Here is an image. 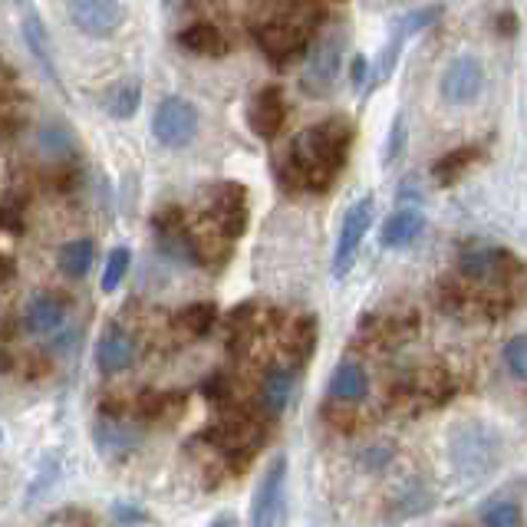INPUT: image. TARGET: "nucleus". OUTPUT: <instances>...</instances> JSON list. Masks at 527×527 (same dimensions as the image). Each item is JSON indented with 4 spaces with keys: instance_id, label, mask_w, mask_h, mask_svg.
Masks as SVG:
<instances>
[{
    "instance_id": "7c9ffc66",
    "label": "nucleus",
    "mask_w": 527,
    "mask_h": 527,
    "mask_svg": "<svg viewBox=\"0 0 527 527\" xmlns=\"http://www.w3.org/2000/svg\"><path fill=\"white\" fill-rule=\"evenodd\" d=\"M406 136H409V126H406V116L399 112V116L392 119L389 142H386V152H383V162H386V165H392L402 152H406Z\"/></svg>"
},
{
    "instance_id": "1a4fd4ad",
    "label": "nucleus",
    "mask_w": 527,
    "mask_h": 527,
    "mask_svg": "<svg viewBox=\"0 0 527 527\" xmlns=\"http://www.w3.org/2000/svg\"><path fill=\"white\" fill-rule=\"evenodd\" d=\"M448 452H452L455 465L462 468L468 475H481V472H491L501 455V445L495 435H485V429L475 422L462 425V429L455 432L452 445H448Z\"/></svg>"
},
{
    "instance_id": "2eb2a0df",
    "label": "nucleus",
    "mask_w": 527,
    "mask_h": 527,
    "mask_svg": "<svg viewBox=\"0 0 527 527\" xmlns=\"http://www.w3.org/2000/svg\"><path fill=\"white\" fill-rule=\"evenodd\" d=\"M425 231V215L416 208H399L392 211L386 218L383 231H379V241H383V248L389 251H399V248H409V244H416Z\"/></svg>"
},
{
    "instance_id": "dca6fc26",
    "label": "nucleus",
    "mask_w": 527,
    "mask_h": 527,
    "mask_svg": "<svg viewBox=\"0 0 527 527\" xmlns=\"http://www.w3.org/2000/svg\"><path fill=\"white\" fill-rule=\"evenodd\" d=\"M294 379H297V369H290V366L267 369V376L261 383V409L267 419L284 416V409L290 406V396H294Z\"/></svg>"
},
{
    "instance_id": "72a5a7b5",
    "label": "nucleus",
    "mask_w": 527,
    "mask_h": 527,
    "mask_svg": "<svg viewBox=\"0 0 527 527\" xmlns=\"http://www.w3.org/2000/svg\"><path fill=\"white\" fill-rule=\"evenodd\" d=\"M112 518L122 527H139V524H149V511L136 508V504H112Z\"/></svg>"
},
{
    "instance_id": "ea45409f",
    "label": "nucleus",
    "mask_w": 527,
    "mask_h": 527,
    "mask_svg": "<svg viewBox=\"0 0 527 527\" xmlns=\"http://www.w3.org/2000/svg\"><path fill=\"white\" fill-rule=\"evenodd\" d=\"M0 442H4V429H0Z\"/></svg>"
},
{
    "instance_id": "9d476101",
    "label": "nucleus",
    "mask_w": 527,
    "mask_h": 527,
    "mask_svg": "<svg viewBox=\"0 0 527 527\" xmlns=\"http://www.w3.org/2000/svg\"><path fill=\"white\" fill-rule=\"evenodd\" d=\"M66 10H70L73 27L96 40H109L126 24L122 0H66Z\"/></svg>"
},
{
    "instance_id": "423d86ee",
    "label": "nucleus",
    "mask_w": 527,
    "mask_h": 527,
    "mask_svg": "<svg viewBox=\"0 0 527 527\" xmlns=\"http://www.w3.org/2000/svg\"><path fill=\"white\" fill-rule=\"evenodd\" d=\"M198 136V106L185 96H165L152 112V139L162 149H188Z\"/></svg>"
},
{
    "instance_id": "2f4dec72",
    "label": "nucleus",
    "mask_w": 527,
    "mask_h": 527,
    "mask_svg": "<svg viewBox=\"0 0 527 527\" xmlns=\"http://www.w3.org/2000/svg\"><path fill=\"white\" fill-rule=\"evenodd\" d=\"M201 396H205L211 406H224L231 396V383H228V376L224 373H215V376H208L205 383H201Z\"/></svg>"
},
{
    "instance_id": "e433bc0d",
    "label": "nucleus",
    "mask_w": 527,
    "mask_h": 527,
    "mask_svg": "<svg viewBox=\"0 0 527 527\" xmlns=\"http://www.w3.org/2000/svg\"><path fill=\"white\" fill-rule=\"evenodd\" d=\"M350 80H353V86H363V83H369V60H366V56H353Z\"/></svg>"
},
{
    "instance_id": "b1692460",
    "label": "nucleus",
    "mask_w": 527,
    "mask_h": 527,
    "mask_svg": "<svg viewBox=\"0 0 527 527\" xmlns=\"http://www.w3.org/2000/svg\"><path fill=\"white\" fill-rule=\"evenodd\" d=\"M93 257H96V244L89 241V238H73V241H66L60 254H56V264H60V271L66 277H73V280H80L89 274V267H93Z\"/></svg>"
},
{
    "instance_id": "9b49d317",
    "label": "nucleus",
    "mask_w": 527,
    "mask_h": 527,
    "mask_svg": "<svg viewBox=\"0 0 527 527\" xmlns=\"http://www.w3.org/2000/svg\"><path fill=\"white\" fill-rule=\"evenodd\" d=\"M485 89V66H481L478 56H455L452 63L442 70L439 80V93L448 106H468L475 103Z\"/></svg>"
},
{
    "instance_id": "c756f323",
    "label": "nucleus",
    "mask_w": 527,
    "mask_h": 527,
    "mask_svg": "<svg viewBox=\"0 0 527 527\" xmlns=\"http://www.w3.org/2000/svg\"><path fill=\"white\" fill-rule=\"evenodd\" d=\"M24 198H4L0 201V228L10 234H24Z\"/></svg>"
},
{
    "instance_id": "6e6552de",
    "label": "nucleus",
    "mask_w": 527,
    "mask_h": 527,
    "mask_svg": "<svg viewBox=\"0 0 527 527\" xmlns=\"http://www.w3.org/2000/svg\"><path fill=\"white\" fill-rule=\"evenodd\" d=\"M373 215H376L373 195H366L356 201V205L346 208L343 224H340V238H336V251H333V277L336 280H343L353 271L356 254H360L366 234H369V228H373Z\"/></svg>"
},
{
    "instance_id": "f8f14e48",
    "label": "nucleus",
    "mask_w": 527,
    "mask_h": 527,
    "mask_svg": "<svg viewBox=\"0 0 527 527\" xmlns=\"http://www.w3.org/2000/svg\"><path fill=\"white\" fill-rule=\"evenodd\" d=\"M287 122V96L280 86H264L257 89L251 106H248V126L257 139L274 142L280 132H284Z\"/></svg>"
},
{
    "instance_id": "0eeeda50",
    "label": "nucleus",
    "mask_w": 527,
    "mask_h": 527,
    "mask_svg": "<svg viewBox=\"0 0 527 527\" xmlns=\"http://www.w3.org/2000/svg\"><path fill=\"white\" fill-rule=\"evenodd\" d=\"M287 518V455L267 462L251 501V527H284Z\"/></svg>"
},
{
    "instance_id": "5701e85b",
    "label": "nucleus",
    "mask_w": 527,
    "mask_h": 527,
    "mask_svg": "<svg viewBox=\"0 0 527 527\" xmlns=\"http://www.w3.org/2000/svg\"><path fill=\"white\" fill-rule=\"evenodd\" d=\"M215 323H218V307L211 300H195V304H188L175 313V330H182L188 340L208 336L215 330Z\"/></svg>"
},
{
    "instance_id": "f3484780",
    "label": "nucleus",
    "mask_w": 527,
    "mask_h": 527,
    "mask_svg": "<svg viewBox=\"0 0 527 527\" xmlns=\"http://www.w3.org/2000/svg\"><path fill=\"white\" fill-rule=\"evenodd\" d=\"M317 330L320 327L313 313H300V317L290 320L284 333V353L290 360V369H300L313 356V350H317Z\"/></svg>"
},
{
    "instance_id": "7ed1b4c3",
    "label": "nucleus",
    "mask_w": 527,
    "mask_h": 527,
    "mask_svg": "<svg viewBox=\"0 0 527 527\" xmlns=\"http://www.w3.org/2000/svg\"><path fill=\"white\" fill-rule=\"evenodd\" d=\"M248 188L241 182H218L208 188L205 195V221L215 228L221 238L238 241L248 231Z\"/></svg>"
},
{
    "instance_id": "f704fd0d",
    "label": "nucleus",
    "mask_w": 527,
    "mask_h": 527,
    "mask_svg": "<svg viewBox=\"0 0 527 527\" xmlns=\"http://www.w3.org/2000/svg\"><path fill=\"white\" fill-rule=\"evenodd\" d=\"M360 462L366 468H383L392 462V448L389 445H376V448H366V452L360 455Z\"/></svg>"
},
{
    "instance_id": "39448f33",
    "label": "nucleus",
    "mask_w": 527,
    "mask_h": 527,
    "mask_svg": "<svg viewBox=\"0 0 527 527\" xmlns=\"http://www.w3.org/2000/svg\"><path fill=\"white\" fill-rule=\"evenodd\" d=\"M313 27H317L313 20H267V24L254 27V43L274 66H287L307 53Z\"/></svg>"
},
{
    "instance_id": "aec40b11",
    "label": "nucleus",
    "mask_w": 527,
    "mask_h": 527,
    "mask_svg": "<svg viewBox=\"0 0 527 527\" xmlns=\"http://www.w3.org/2000/svg\"><path fill=\"white\" fill-rule=\"evenodd\" d=\"M139 412H142V419L145 422H175L178 416L185 412V392H175V389H145L142 396H139Z\"/></svg>"
},
{
    "instance_id": "c85d7f7f",
    "label": "nucleus",
    "mask_w": 527,
    "mask_h": 527,
    "mask_svg": "<svg viewBox=\"0 0 527 527\" xmlns=\"http://www.w3.org/2000/svg\"><path fill=\"white\" fill-rule=\"evenodd\" d=\"M504 366H508V373L518 379V383H527V333L511 336V340L504 343Z\"/></svg>"
},
{
    "instance_id": "6ab92c4d",
    "label": "nucleus",
    "mask_w": 527,
    "mask_h": 527,
    "mask_svg": "<svg viewBox=\"0 0 527 527\" xmlns=\"http://www.w3.org/2000/svg\"><path fill=\"white\" fill-rule=\"evenodd\" d=\"M175 43L182 50H188V53H195V56H224L231 50V43H228V37L221 33V27H215V24H192V27H185L182 33L175 37Z\"/></svg>"
},
{
    "instance_id": "c9c22d12",
    "label": "nucleus",
    "mask_w": 527,
    "mask_h": 527,
    "mask_svg": "<svg viewBox=\"0 0 527 527\" xmlns=\"http://www.w3.org/2000/svg\"><path fill=\"white\" fill-rule=\"evenodd\" d=\"M53 524H60V527H96L93 518L83 511H63V514H53Z\"/></svg>"
},
{
    "instance_id": "473e14b6",
    "label": "nucleus",
    "mask_w": 527,
    "mask_h": 527,
    "mask_svg": "<svg viewBox=\"0 0 527 527\" xmlns=\"http://www.w3.org/2000/svg\"><path fill=\"white\" fill-rule=\"evenodd\" d=\"M17 369L24 373V379H30V383H37V379H43V376H50V360L43 353H27L24 360L17 363Z\"/></svg>"
},
{
    "instance_id": "4468645a",
    "label": "nucleus",
    "mask_w": 527,
    "mask_h": 527,
    "mask_svg": "<svg viewBox=\"0 0 527 527\" xmlns=\"http://www.w3.org/2000/svg\"><path fill=\"white\" fill-rule=\"evenodd\" d=\"M66 320V300L60 294H50V290H40L33 294L24 307V330L33 336H50L63 327Z\"/></svg>"
},
{
    "instance_id": "bb28decb",
    "label": "nucleus",
    "mask_w": 527,
    "mask_h": 527,
    "mask_svg": "<svg viewBox=\"0 0 527 527\" xmlns=\"http://www.w3.org/2000/svg\"><path fill=\"white\" fill-rule=\"evenodd\" d=\"M142 106V89L139 83H119L116 93L109 96V112L112 119H132Z\"/></svg>"
},
{
    "instance_id": "4c0bfd02",
    "label": "nucleus",
    "mask_w": 527,
    "mask_h": 527,
    "mask_svg": "<svg viewBox=\"0 0 527 527\" xmlns=\"http://www.w3.org/2000/svg\"><path fill=\"white\" fill-rule=\"evenodd\" d=\"M20 330V323L17 320H0V340H10Z\"/></svg>"
},
{
    "instance_id": "393cba45",
    "label": "nucleus",
    "mask_w": 527,
    "mask_h": 527,
    "mask_svg": "<svg viewBox=\"0 0 527 527\" xmlns=\"http://www.w3.org/2000/svg\"><path fill=\"white\" fill-rule=\"evenodd\" d=\"M40 152L53 162H70L76 152V136L63 122H47L40 129Z\"/></svg>"
},
{
    "instance_id": "f257e3e1",
    "label": "nucleus",
    "mask_w": 527,
    "mask_h": 527,
    "mask_svg": "<svg viewBox=\"0 0 527 527\" xmlns=\"http://www.w3.org/2000/svg\"><path fill=\"white\" fill-rule=\"evenodd\" d=\"M353 136V122L343 116H330L297 132V139L287 149V159L280 162V185L287 192H330L346 162H350Z\"/></svg>"
},
{
    "instance_id": "a878e982",
    "label": "nucleus",
    "mask_w": 527,
    "mask_h": 527,
    "mask_svg": "<svg viewBox=\"0 0 527 527\" xmlns=\"http://www.w3.org/2000/svg\"><path fill=\"white\" fill-rule=\"evenodd\" d=\"M521 524H524V511L511 498H501L481 511V527H521Z\"/></svg>"
},
{
    "instance_id": "f03ea898",
    "label": "nucleus",
    "mask_w": 527,
    "mask_h": 527,
    "mask_svg": "<svg viewBox=\"0 0 527 527\" xmlns=\"http://www.w3.org/2000/svg\"><path fill=\"white\" fill-rule=\"evenodd\" d=\"M458 271L472 284H491L504 290V297H518L527 290V264L504 248H465L458 254Z\"/></svg>"
},
{
    "instance_id": "a211bd4d",
    "label": "nucleus",
    "mask_w": 527,
    "mask_h": 527,
    "mask_svg": "<svg viewBox=\"0 0 527 527\" xmlns=\"http://www.w3.org/2000/svg\"><path fill=\"white\" fill-rule=\"evenodd\" d=\"M330 396L336 402H363L369 396V373L360 360H343L330 376Z\"/></svg>"
},
{
    "instance_id": "58836bf2",
    "label": "nucleus",
    "mask_w": 527,
    "mask_h": 527,
    "mask_svg": "<svg viewBox=\"0 0 527 527\" xmlns=\"http://www.w3.org/2000/svg\"><path fill=\"white\" fill-rule=\"evenodd\" d=\"M208 527H238V518H234V514H218Z\"/></svg>"
},
{
    "instance_id": "ddd939ff",
    "label": "nucleus",
    "mask_w": 527,
    "mask_h": 527,
    "mask_svg": "<svg viewBox=\"0 0 527 527\" xmlns=\"http://www.w3.org/2000/svg\"><path fill=\"white\" fill-rule=\"evenodd\" d=\"M136 363V336L122 330L119 323H109L96 343V369L103 376H119Z\"/></svg>"
},
{
    "instance_id": "cd10ccee",
    "label": "nucleus",
    "mask_w": 527,
    "mask_h": 527,
    "mask_svg": "<svg viewBox=\"0 0 527 527\" xmlns=\"http://www.w3.org/2000/svg\"><path fill=\"white\" fill-rule=\"evenodd\" d=\"M129 267H132V251L129 248H116V251L109 254L106 271H103V290H106V294H116V290L122 287V280H126Z\"/></svg>"
},
{
    "instance_id": "4be33fe9",
    "label": "nucleus",
    "mask_w": 527,
    "mask_h": 527,
    "mask_svg": "<svg viewBox=\"0 0 527 527\" xmlns=\"http://www.w3.org/2000/svg\"><path fill=\"white\" fill-rule=\"evenodd\" d=\"M24 43H27V50L37 56L40 70L50 76V83H53L56 89H63L60 73H56V63H53V47H50L47 27H43V20H40L37 14H27V20H24Z\"/></svg>"
},
{
    "instance_id": "412c9836",
    "label": "nucleus",
    "mask_w": 527,
    "mask_h": 527,
    "mask_svg": "<svg viewBox=\"0 0 527 527\" xmlns=\"http://www.w3.org/2000/svg\"><path fill=\"white\" fill-rule=\"evenodd\" d=\"M478 159H481V149H478V145H458V149L445 152L442 159H435L432 178H435V182H439L442 188H448V185H455L462 175L472 172V168L478 165Z\"/></svg>"
},
{
    "instance_id": "20e7f679",
    "label": "nucleus",
    "mask_w": 527,
    "mask_h": 527,
    "mask_svg": "<svg viewBox=\"0 0 527 527\" xmlns=\"http://www.w3.org/2000/svg\"><path fill=\"white\" fill-rule=\"evenodd\" d=\"M343 33L340 30H327L320 33L317 40L307 47V66H304V76H300V86H304L307 96H330V89L340 76V66H343Z\"/></svg>"
}]
</instances>
